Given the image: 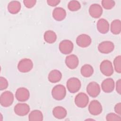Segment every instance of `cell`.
<instances>
[{
	"label": "cell",
	"instance_id": "obj_1",
	"mask_svg": "<svg viewBox=\"0 0 121 121\" xmlns=\"http://www.w3.org/2000/svg\"><path fill=\"white\" fill-rule=\"evenodd\" d=\"M66 95L65 87L60 84L55 86L52 90V97L58 101L63 99Z\"/></svg>",
	"mask_w": 121,
	"mask_h": 121
},
{
	"label": "cell",
	"instance_id": "obj_2",
	"mask_svg": "<svg viewBox=\"0 0 121 121\" xmlns=\"http://www.w3.org/2000/svg\"><path fill=\"white\" fill-rule=\"evenodd\" d=\"M68 91L71 93L78 92L81 88V84L79 79L77 78L72 77L69 78L66 84Z\"/></svg>",
	"mask_w": 121,
	"mask_h": 121
},
{
	"label": "cell",
	"instance_id": "obj_3",
	"mask_svg": "<svg viewBox=\"0 0 121 121\" xmlns=\"http://www.w3.org/2000/svg\"><path fill=\"white\" fill-rule=\"evenodd\" d=\"M14 101V95L13 93L9 91L3 92L0 96V105L4 107L10 106Z\"/></svg>",
	"mask_w": 121,
	"mask_h": 121
},
{
	"label": "cell",
	"instance_id": "obj_4",
	"mask_svg": "<svg viewBox=\"0 0 121 121\" xmlns=\"http://www.w3.org/2000/svg\"><path fill=\"white\" fill-rule=\"evenodd\" d=\"M17 67L18 71L20 72H28L33 68V62L30 59L24 58L19 61Z\"/></svg>",
	"mask_w": 121,
	"mask_h": 121
},
{
	"label": "cell",
	"instance_id": "obj_5",
	"mask_svg": "<svg viewBox=\"0 0 121 121\" xmlns=\"http://www.w3.org/2000/svg\"><path fill=\"white\" fill-rule=\"evenodd\" d=\"M100 69L102 73L106 76H112L113 73V68L112 62L107 60H104L100 65Z\"/></svg>",
	"mask_w": 121,
	"mask_h": 121
},
{
	"label": "cell",
	"instance_id": "obj_6",
	"mask_svg": "<svg viewBox=\"0 0 121 121\" xmlns=\"http://www.w3.org/2000/svg\"><path fill=\"white\" fill-rule=\"evenodd\" d=\"M74 45L73 43L69 40H62L59 43V48L61 53L64 54L70 53L73 49Z\"/></svg>",
	"mask_w": 121,
	"mask_h": 121
},
{
	"label": "cell",
	"instance_id": "obj_7",
	"mask_svg": "<svg viewBox=\"0 0 121 121\" xmlns=\"http://www.w3.org/2000/svg\"><path fill=\"white\" fill-rule=\"evenodd\" d=\"M86 92L92 97H96L100 94L101 89L99 85L96 82H90L86 86Z\"/></svg>",
	"mask_w": 121,
	"mask_h": 121
},
{
	"label": "cell",
	"instance_id": "obj_8",
	"mask_svg": "<svg viewBox=\"0 0 121 121\" xmlns=\"http://www.w3.org/2000/svg\"><path fill=\"white\" fill-rule=\"evenodd\" d=\"M89 98L86 94L81 92L78 93L75 98V104L78 107L84 108L88 104Z\"/></svg>",
	"mask_w": 121,
	"mask_h": 121
},
{
	"label": "cell",
	"instance_id": "obj_9",
	"mask_svg": "<svg viewBox=\"0 0 121 121\" xmlns=\"http://www.w3.org/2000/svg\"><path fill=\"white\" fill-rule=\"evenodd\" d=\"M103 111V107L101 103L96 100H92L88 105V111L93 115L100 114Z\"/></svg>",
	"mask_w": 121,
	"mask_h": 121
},
{
	"label": "cell",
	"instance_id": "obj_10",
	"mask_svg": "<svg viewBox=\"0 0 121 121\" xmlns=\"http://www.w3.org/2000/svg\"><path fill=\"white\" fill-rule=\"evenodd\" d=\"M114 49V43L109 41L102 42L100 43L98 46V51L103 54H108L112 52Z\"/></svg>",
	"mask_w": 121,
	"mask_h": 121
},
{
	"label": "cell",
	"instance_id": "obj_11",
	"mask_svg": "<svg viewBox=\"0 0 121 121\" xmlns=\"http://www.w3.org/2000/svg\"><path fill=\"white\" fill-rule=\"evenodd\" d=\"M15 113L20 116L27 115L30 111V107L26 103H18L14 108Z\"/></svg>",
	"mask_w": 121,
	"mask_h": 121
},
{
	"label": "cell",
	"instance_id": "obj_12",
	"mask_svg": "<svg viewBox=\"0 0 121 121\" xmlns=\"http://www.w3.org/2000/svg\"><path fill=\"white\" fill-rule=\"evenodd\" d=\"M15 97L19 102L26 101L30 97L29 91L25 87H19L16 92Z\"/></svg>",
	"mask_w": 121,
	"mask_h": 121
},
{
	"label": "cell",
	"instance_id": "obj_13",
	"mask_svg": "<svg viewBox=\"0 0 121 121\" xmlns=\"http://www.w3.org/2000/svg\"><path fill=\"white\" fill-rule=\"evenodd\" d=\"M92 40L90 36L86 34H81L76 39L77 45L82 48H86L89 46Z\"/></svg>",
	"mask_w": 121,
	"mask_h": 121
},
{
	"label": "cell",
	"instance_id": "obj_14",
	"mask_svg": "<svg viewBox=\"0 0 121 121\" xmlns=\"http://www.w3.org/2000/svg\"><path fill=\"white\" fill-rule=\"evenodd\" d=\"M101 87L102 90L107 93L112 92L115 87V83L113 79L112 78H107L102 82Z\"/></svg>",
	"mask_w": 121,
	"mask_h": 121
},
{
	"label": "cell",
	"instance_id": "obj_15",
	"mask_svg": "<svg viewBox=\"0 0 121 121\" xmlns=\"http://www.w3.org/2000/svg\"><path fill=\"white\" fill-rule=\"evenodd\" d=\"M89 13L93 18H99L103 14L102 7L98 4H93L89 7Z\"/></svg>",
	"mask_w": 121,
	"mask_h": 121
},
{
	"label": "cell",
	"instance_id": "obj_16",
	"mask_svg": "<svg viewBox=\"0 0 121 121\" xmlns=\"http://www.w3.org/2000/svg\"><path fill=\"white\" fill-rule=\"evenodd\" d=\"M79 60L78 57L75 54L67 56L65 59V64L70 69H76L78 65Z\"/></svg>",
	"mask_w": 121,
	"mask_h": 121
},
{
	"label": "cell",
	"instance_id": "obj_17",
	"mask_svg": "<svg viewBox=\"0 0 121 121\" xmlns=\"http://www.w3.org/2000/svg\"><path fill=\"white\" fill-rule=\"evenodd\" d=\"M97 30L101 34H106L109 30V22L104 18L99 19L96 24Z\"/></svg>",
	"mask_w": 121,
	"mask_h": 121
},
{
	"label": "cell",
	"instance_id": "obj_18",
	"mask_svg": "<svg viewBox=\"0 0 121 121\" xmlns=\"http://www.w3.org/2000/svg\"><path fill=\"white\" fill-rule=\"evenodd\" d=\"M66 10L61 7L55 8L52 12V17L53 18L58 21H60L65 19L66 17Z\"/></svg>",
	"mask_w": 121,
	"mask_h": 121
},
{
	"label": "cell",
	"instance_id": "obj_19",
	"mask_svg": "<svg viewBox=\"0 0 121 121\" xmlns=\"http://www.w3.org/2000/svg\"><path fill=\"white\" fill-rule=\"evenodd\" d=\"M52 114L54 117L58 119H62L66 117L67 112L65 108L62 106L55 107L52 110Z\"/></svg>",
	"mask_w": 121,
	"mask_h": 121
},
{
	"label": "cell",
	"instance_id": "obj_20",
	"mask_svg": "<svg viewBox=\"0 0 121 121\" xmlns=\"http://www.w3.org/2000/svg\"><path fill=\"white\" fill-rule=\"evenodd\" d=\"M62 78V74L57 69H53L50 72L48 75V80L52 83L59 82Z\"/></svg>",
	"mask_w": 121,
	"mask_h": 121
},
{
	"label": "cell",
	"instance_id": "obj_21",
	"mask_svg": "<svg viewBox=\"0 0 121 121\" xmlns=\"http://www.w3.org/2000/svg\"><path fill=\"white\" fill-rule=\"evenodd\" d=\"M21 4L20 2L17 0L10 1L8 5V10L12 14H16L19 12L21 9Z\"/></svg>",
	"mask_w": 121,
	"mask_h": 121
},
{
	"label": "cell",
	"instance_id": "obj_22",
	"mask_svg": "<svg viewBox=\"0 0 121 121\" xmlns=\"http://www.w3.org/2000/svg\"><path fill=\"white\" fill-rule=\"evenodd\" d=\"M44 41L48 43H54L57 39V35L56 33L52 30H48L46 31L43 35Z\"/></svg>",
	"mask_w": 121,
	"mask_h": 121
},
{
	"label": "cell",
	"instance_id": "obj_23",
	"mask_svg": "<svg viewBox=\"0 0 121 121\" xmlns=\"http://www.w3.org/2000/svg\"><path fill=\"white\" fill-rule=\"evenodd\" d=\"M28 120L30 121H42L43 120V115L41 111L38 110L32 111L29 114Z\"/></svg>",
	"mask_w": 121,
	"mask_h": 121
},
{
	"label": "cell",
	"instance_id": "obj_24",
	"mask_svg": "<svg viewBox=\"0 0 121 121\" xmlns=\"http://www.w3.org/2000/svg\"><path fill=\"white\" fill-rule=\"evenodd\" d=\"M110 30L114 35H119L121 32V21L119 19L113 20L111 24Z\"/></svg>",
	"mask_w": 121,
	"mask_h": 121
},
{
	"label": "cell",
	"instance_id": "obj_25",
	"mask_svg": "<svg viewBox=\"0 0 121 121\" xmlns=\"http://www.w3.org/2000/svg\"><path fill=\"white\" fill-rule=\"evenodd\" d=\"M80 72L81 75L84 77L89 78L93 75L94 73V69L91 65L86 64L82 66Z\"/></svg>",
	"mask_w": 121,
	"mask_h": 121
},
{
	"label": "cell",
	"instance_id": "obj_26",
	"mask_svg": "<svg viewBox=\"0 0 121 121\" xmlns=\"http://www.w3.org/2000/svg\"><path fill=\"white\" fill-rule=\"evenodd\" d=\"M68 8L71 11H76L80 9L81 5L77 0H71L68 4Z\"/></svg>",
	"mask_w": 121,
	"mask_h": 121
},
{
	"label": "cell",
	"instance_id": "obj_27",
	"mask_svg": "<svg viewBox=\"0 0 121 121\" xmlns=\"http://www.w3.org/2000/svg\"><path fill=\"white\" fill-rule=\"evenodd\" d=\"M114 68L115 71L119 73L121 72V56H116L113 60Z\"/></svg>",
	"mask_w": 121,
	"mask_h": 121
},
{
	"label": "cell",
	"instance_id": "obj_28",
	"mask_svg": "<svg viewBox=\"0 0 121 121\" xmlns=\"http://www.w3.org/2000/svg\"><path fill=\"white\" fill-rule=\"evenodd\" d=\"M103 7L106 9H111L115 6V3L112 0H103L101 1Z\"/></svg>",
	"mask_w": 121,
	"mask_h": 121
},
{
	"label": "cell",
	"instance_id": "obj_29",
	"mask_svg": "<svg viewBox=\"0 0 121 121\" xmlns=\"http://www.w3.org/2000/svg\"><path fill=\"white\" fill-rule=\"evenodd\" d=\"M106 120L107 121H121L120 115L111 112L107 114L106 116Z\"/></svg>",
	"mask_w": 121,
	"mask_h": 121
},
{
	"label": "cell",
	"instance_id": "obj_30",
	"mask_svg": "<svg viewBox=\"0 0 121 121\" xmlns=\"http://www.w3.org/2000/svg\"><path fill=\"white\" fill-rule=\"evenodd\" d=\"M9 84L7 79L3 77H0V90L6 89L8 86Z\"/></svg>",
	"mask_w": 121,
	"mask_h": 121
},
{
	"label": "cell",
	"instance_id": "obj_31",
	"mask_svg": "<svg viewBox=\"0 0 121 121\" xmlns=\"http://www.w3.org/2000/svg\"><path fill=\"white\" fill-rule=\"evenodd\" d=\"M36 0H24L23 3L24 5L28 9L33 8L36 4Z\"/></svg>",
	"mask_w": 121,
	"mask_h": 121
},
{
	"label": "cell",
	"instance_id": "obj_32",
	"mask_svg": "<svg viewBox=\"0 0 121 121\" xmlns=\"http://www.w3.org/2000/svg\"><path fill=\"white\" fill-rule=\"evenodd\" d=\"M60 2L59 0H47V4L52 7H55L58 5Z\"/></svg>",
	"mask_w": 121,
	"mask_h": 121
},
{
	"label": "cell",
	"instance_id": "obj_33",
	"mask_svg": "<svg viewBox=\"0 0 121 121\" xmlns=\"http://www.w3.org/2000/svg\"><path fill=\"white\" fill-rule=\"evenodd\" d=\"M116 90L119 95H121V79H119L116 81Z\"/></svg>",
	"mask_w": 121,
	"mask_h": 121
},
{
	"label": "cell",
	"instance_id": "obj_34",
	"mask_svg": "<svg viewBox=\"0 0 121 121\" xmlns=\"http://www.w3.org/2000/svg\"><path fill=\"white\" fill-rule=\"evenodd\" d=\"M114 111L115 112L119 115L121 114V103H117L114 106Z\"/></svg>",
	"mask_w": 121,
	"mask_h": 121
}]
</instances>
